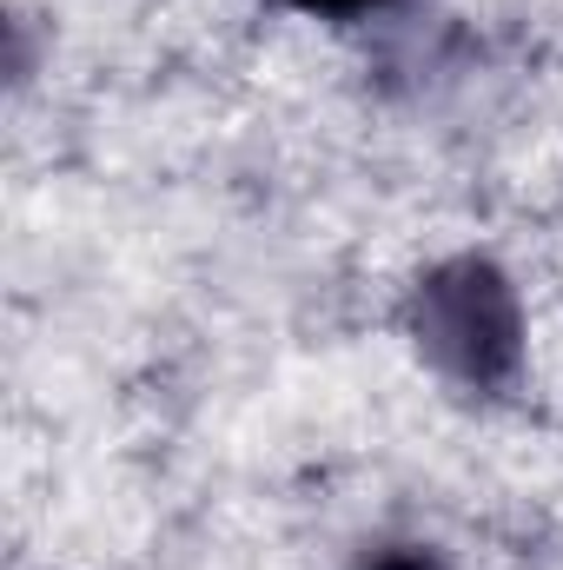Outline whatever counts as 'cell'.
Segmentation results:
<instances>
[{
	"label": "cell",
	"mask_w": 563,
	"mask_h": 570,
	"mask_svg": "<svg viewBox=\"0 0 563 570\" xmlns=\"http://www.w3.org/2000/svg\"><path fill=\"white\" fill-rule=\"evenodd\" d=\"M418 358L464 399H504L524 372V298L484 253L437 259L405 305Z\"/></svg>",
	"instance_id": "obj_1"
},
{
	"label": "cell",
	"mask_w": 563,
	"mask_h": 570,
	"mask_svg": "<svg viewBox=\"0 0 563 570\" xmlns=\"http://www.w3.org/2000/svg\"><path fill=\"white\" fill-rule=\"evenodd\" d=\"M358 570H451L437 544H372Z\"/></svg>",
	"instance_id": "obj_2"
},
{
	"label": "cell",
	"mask_w": 563,
	"mask_h": 570,
	"mask_svg": "<svg viewBox=\"0 0 563 570\" xmlns=\"http://www.w3.org/2000/svg\"><path fill=\"white\" fill-rule=\"evenodd\" d=\"M292 13H305V20H372V13H385L392 0H279Z\"/></svg>",
	"instance_id": "obj_3"
}]
</instances>
